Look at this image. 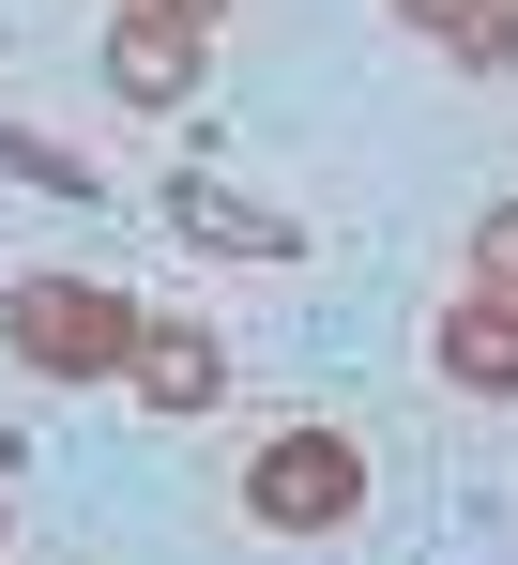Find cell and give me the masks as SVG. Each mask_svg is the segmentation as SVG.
Returning <instances> with one entry per match:
<instances>
[{
  "label": "cell",
  "instance_id": "obj_2",
  "mask_svg": "<svg viewBox=\"0 0 518 565\" xmlns=\"http://www.w3.org/2000/svg\"><path fill=\"white\" fill-rule=\"evenodd\" d=\"M169 214H183V230H198V245H229V260H274V245H290V230H274L259 199H229V184H183Z\"/></svg>",
  "mask_w": 518,
  "mask_h": 565
},
{
  "label": "cell",
  "instance_id": "obj_1",
  "mask_svg": "<svg viewBox=\"0 0 518 565\" xmlns=\"http://www.w3.org/2000/svg\"><path fill=\"white\" fill-rule=\"evenodd\" d=\"M259 504H274V520H336V504H350V459H336V444H290V459L259 473Z\"/></svg>",
  "mask_w": 518,
  "mask_h": 565
},
{
  "label": "cell",
  "instance_id": "obj_3",
  "mask_svg": "<svg viewBox=\"0 0 518 565\" xmlns=\"http://www.w3.org/2000/svg\"><path fill=\"white\" fill-rule=\"evenodd\" d=\"M457 382H488V397L518 382V337H504V321H457Z\"/></svg>",
  "mask_w": 518,
  "mask_h": 565
}]
</instances>
